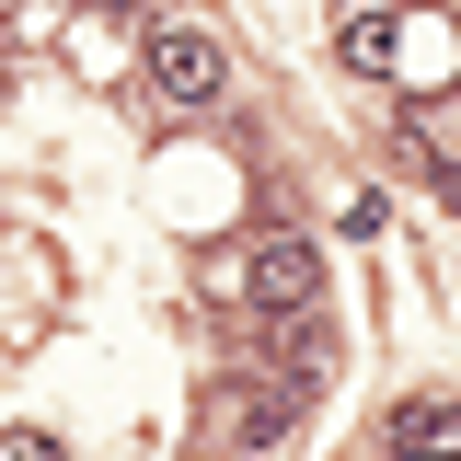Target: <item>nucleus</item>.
I'll use <instances>...</instances> for the list:
<instances>
[{
	"label": "nucleus",
	"instance_id": "f257e3e1",
	"mask_svg": "<svg viewBox=\"0 0 461 461\" xmlns=\"http://www.w3.org/2000/svg\"><path fill=\"white\" fill-rule=\"evenodd\" d=\"M220 300L266 312V323H300V312H323V254H312L300 230H254V242L220 266Z\"/></svg>",
	"mask_w": 461,
	"mask_h": 461
},
{
	"label": "nucleus",
	"instance_id": "f03ea898",
	"mask_svg": "<svg viewBox=\"0 0 461 461\" xmlns=\"http://www.w3.org/2000/svg\"><path fill=\"white\" fill-rule=\"evenodd\" d=\"M220 35H208V23H185V12H173V23H150V93H162V104H208V93H220Z\"/></svg>",
	"mask_w": 461,
	"mask_h": 461
},
{
	"label": "nucleus",
	"instance_id": "7ed1b4c3",
	"mask_svg": "<svg viewBox=\"0 0 461 461\" xmlns=\"http://www.w3.org/2000/svg\"><path fill=\"white\" fill-rule=\"evenodd\" d=\"M403 150L450 173V162H461V93H427V104H403Z\"/></svg>",
	"mask_w": 461,
	"mask_h": 461
},
{
	"label": "nucleus",
	"instance_id": "20e7f679",
	"mask_svg": "<svg viewBox=\"0 0 461 461\" xmlns=\"http://www.w3.org/2000/svg\"><path fill=\"white\" fill-rule=\"evenodd\" d=\"M393 450L403 461H461V403H403V415H393Z\"/></svg>",
	"mask_w": 461,
	"mask_h": 461
},
{
	"label": "nucleus",
	"instance_id": "39448f33",
	"mask_svg": "<svg viewBox=\"0 0 461 461\" xmlns=\"http://www.w3.org/2000/svg\"><path fill=\"white\" fill-rule=\"evenodd\" d=\"M335 58H346V69H393V12H381V0H357V12L335 23Z\"/></svg>",
	"mask_w": 461,
	"mask_h": 461
},
{
	"label": "nucleus",
	"instance_id": "423d86ee",
	"mask_svg": "<svg viewBox=\"0 0 461 461\" xmlns=\"http://www.w3.org/2000/svg\"><path fill=\"white\" fill-rule=\"evenodd\" d=\"M0 461H58V438L47 427H0Z\"/></svg>",
	"mask_w": 461,
	"mask_h": 461
},
{
	"label": "nucleus",
	"instance_id": "0eeeda50",
	"mask_svg": "<svg viewBox=\"0 0 461 461\" xmlns=\"http://www.w3.org/2000/svg\"><path fill=\"white\" fill-rule=\"evenodd\" d=\"M0 12H12V23H58V0H0Z\"/></svg>",
	"mask_w": 461,
	"mask_h": 461
},
{
	"label": "nucleus",
	"instance_id": "6e6552de",
	"mask_svg": "<svg viewBox=\"0 0 461 461\" xmlns=\"http://www.w3.org/2000/svg\"><path fill=\"white\" fill-rule=\"evenodd\" d=\"M450 220H461V162H450Z\"/></svg>",
	"mask_w": 461,
	"mask_h": 461
}]
</instances>
